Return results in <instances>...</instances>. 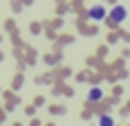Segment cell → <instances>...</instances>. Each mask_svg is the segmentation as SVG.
Returning a JSON list of instances; mask_svg holds the SVG:
<instances>
[{"mask_svg":"<svg viewBox=\"0 0 130 126\" xmlns=\"http://www.w3.org/2000/svg\"><path fill=\"white\" fill-rule=\"evenodd\" d=\"M102 100H104V89L102 87H89L87 102H102Z\"/></svg>","mask_w":130,"mask_h":126,"instance_id":"3","label":"cell"},{"mask_svg":"<svg viewBox=\"0 0 130 126\" xmlns=\"http://www.w3.org/2000/svg\"><path fill=\"white\" fill-rule=\"evenodd\" d=\"M87 16H89V20H104V18L108 16V10H106V6L95 4V6H89Z\"/></svg>","mask_w":130,"mask_h":126,"instance_id":"2","label":"cell"},{"mask_svg":"<svg viewBox=\"0 0 130 126\" xmlns=\"http://www.w3.org/2000/svg\"><path fill=\"white\" fill-rule=\"evenodd\" d=\"M126 18H128V10H126V6H122V4H116V6L110 10V24L118 26V24H122Z\"/></svg>","mask_w":130,"mask_h":126,"instance_id":"1","label":"cell"},{"mask_svg":"<svg viewBox=\"0 0 130 126\" xmlns=\"http://www.w3.org/2000/svg\"><path fill=\"white\" fill-rule=\"evenodd\" d=\"M98 124H100V126H114L116 122H114V118H112L110 114H102V116L98 118Z\"/></svg>","mask_w":130,"mask_h":126,"instance_id":"4","label":"cell"}]
</instances>
